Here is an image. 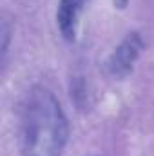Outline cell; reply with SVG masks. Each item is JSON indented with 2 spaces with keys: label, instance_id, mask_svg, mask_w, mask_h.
I'll return each mask as SVG.
<instances>
[{
  "label": "cell",
  "instance_id": "6da1fadb",
  "mask_svg": "<svg viewBox=\"0 0 154 156\" xmlns=\"http://www.w3.org/2000/svg\"><path fill=\"white\" fill-rule=\"evenodd\" d=\"M69 140V122L54 93L31 87L18 109V145L24 156H62Z\"/></svg>",
  "mask_w": 154,
  "mask_h": 156
},
{
  "label": "cell",
  "instance_id": "7a4b0ae2",
  "mask_svg": "<svg viewBox=\"0 0 154 156\" xmlns=\"http://www.w3.org/2000/svg\"><path fill=\"white\" fill-rule=\"evenodd\" d=\"M143 47H145V42H143L140 33H136V31L129 33L114 47V51L109 55V58L105 62V67H107L109 75H113L116 78L127 76L132 71L136 60L140 58Z\"/></svg>",
  "mask_w": 154,
  "mask_h": 156
},
{
  "label": "cell",
  "instance_id": "3957f363",
  "mask_svg": "<svg viewBox=\"0 0 154 156\" xmlns=\"http://www.w3.org/2000/svg\"><path fill=\"white\" fill-rule=\"evenodd\" d=\"M89 0H58L56 7V26L62 38L73 42L76 38L80 16Z\"/></svg>",
  "mask_w": 154,
  "mask_h": 156
}]
</instances>
